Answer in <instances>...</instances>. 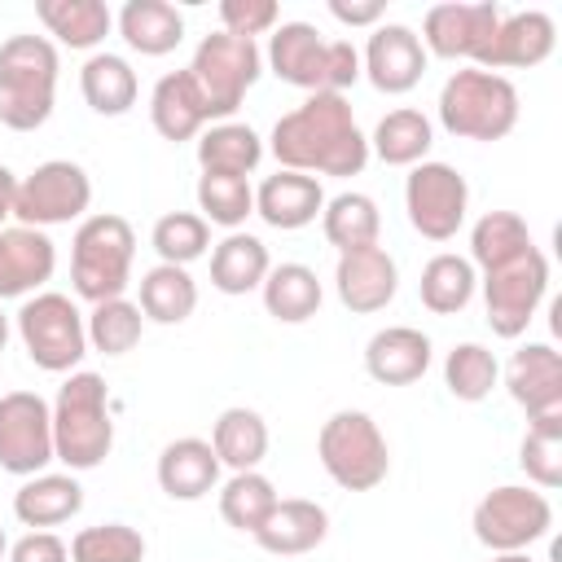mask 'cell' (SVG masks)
Wrapping results in <instances>:
<instances>
[{"instance_id": "obj_1", "label": "cell", "mask_w": 562, "mask_h": 562, "mask_svg": "<svg viewBox=\"0 0 562 562\" xmlns=\"http://www.w3.org/2000/svg\"><path fill=\"white\" fill-rule=\"evenodd\" d=\"M268 149L281 171L303 176H360L369 162V136L338 92H307L303 105L272 123Z\"/></svg>"}, {"instance_id": "obj_2", "label": "cell", "mask_w": 562, "mask_h": 562, "mask_svg": "<svg viewBox=\"0 0 562 562\" xmlns=\"http://www.w3.org/2000/svg\"><path fill=\"white\" fill-rule=\"evenodd\" d=\"M114 448L110 386L92 369H75L53 400V457L75 470H97Z\"/></svg>"}, {"instance_id": "obj_3", "label": "cell", "mask_w": 562, "mask_h": 562, "mask_svg": "<svg viewBox=\"0 0 562 562\" xmlns=\"http://www.w3.org/2000/svg\"><path fill=\"white\" fill-rule=\"evenodd\" d=\"M268 70L303 92H347L360 79V53L351 40H325L312 22H281L268 35Z\"/></svg>"}, {"instance_id": "obj_4", "label": "cell", "mask_w": 562, "mask_h": 562, "mask_svg": "<svg viewBox=\"0 0 562 562\" xmlns=\"http://www.w3.org/2000/svg\"><path fill=\"white\" fill-rule=\"evenodd\" d=\"M57 70L61 57L48 35H9L0 44V123L9 132H35L53 119Z\"/></svg>"}, {"instance_id": "obj_5", "label": "cell", "mask_w": 562, "mask_h": 562, "mask_svg": "<svg viewBox=\"0 0 562 562\" xmlns=\"http://www.w3.org/2000/svg\"><path fill=\"white\" fill-rule=\"evenodd\" d=\"M439 123L461 140H505L518 127V88L479 66L452 70L439 88Z\"/></svg>"}, {"instance_id": "obj_6", "label": "cell", "mask_w": 562, "mask_h": 562, "mask_svg": "<svg viewBox=\"0 0 562 562\" xmlns=\"http://www.w3.org/2000/svg\"><path fill=\"white\" fill-rule=\"evenodd\" d=\"M132 259H136V233L123 215H114V211L83 215L70 237L75 294L88 303L123 299V290L132 285Z\"/></svg>"}, {"instance_id": "obj_7", "label": "cell", "mask_w": 562, "mask_h": 562, "mask_svg": "<svg viewBox=\"0 0 562 562\" xmlns=\"http://www.w3.org/2000/svg\"><path fill=\"white\" fill-rule=\"evenodd\" d=\"M316 457L342 492H373L391 474V448L382 426L364 408H338L316 430Z\"/></svg>"}, {"instance_id": "obj_8", "label": "cell", "mask_w": 562, "mask_h": 562, "mask_svg": "<svg viewBox=\"0 0 562 562\" xmlns=\"http://www.w3.org/2000/svg\"><path fill=\"white\" fill-rule=\"evenodd\" d=\"M184 70L206 105V123L211 119L228 123L237 114V105L246 101V92L255 88V79L263 75V53L255 40L215 31V35H202V44L193 48V61Z\"/></svg>"}, {"instance_id": "obj_9", "label": "cell", "mask_w": 562, "mask_h": 562, "mask_svg": "<svg viewBox=\"0 0 562 562\" xmlns=\"http://www.w3.org/2000/svg\"><path fill=\"white\" fill-rule=\"evenodd\" d=\"M13 329L22 338V351L31 356L35 369L44 373H75V364L88 356V329H83V312L75 307L70 294L57 290H40L31 299H22Z\"/></svg>"}, {"instance_id": "obj_10", "label": "cell", "mask_w": 562, "mask_h": 562, "mask_svg": "<svg viewBox=\"0 0 562 562\" xmlns=\"http://www.w3.org/2000/svg\"><path fill=\"white\" fill-rule=\"evenodd\" d=\"M470 527H474V540L483 549H492V553H527L536 540L549 536L553 505H549V496L540 487L501 483L474 505Z\"/></svg>"}, {"instance_id": "obj_11", "label": "cell", "mask_w": 562, "mask_h": 562, "mask_svg": "<svg viewBox=\"0 0 562 562\" xmlns=\"http://www.w3.org/2000/svg\"><path fill=\"white\" fill-rule=\"evenodd\" d=\"M479 285H483V307H487L492 334L496 338H522L527 325L536 321L544 294H549V259L540 255V246H531L518 259L487 268Z\"/></svg>"}, {"instance_id": "obj_12", "label": "cell", "mask_w": 562, "mask_h": 562, "mask_svg": "<svg viewBox=\"0 0 562 562\" xmlns=\"http://www.w3.org/2000/svg\"><path fill=\"white\" fill-rule=\"evenodd\" d=\"M92 206V180L79 162L70 158H48L40 162L31 176L18 180L13 189V220L26 228H53V224H70L83 220V211Z\"/></svg>"}, {"instance_id": "obj_13", "label": "cell", "mask_w": 562, "mask_h": 562, "mask_svg": "<svg viewBox=\"0 0 562 562\" xmlns=\"http://www.w3.org/2000/svg\"><path fill=\"white\" fill-rule=\"evenodd\" d=\"M404 211H408L413 233H422L426 241H452L470 211V184L452 162L426 158V162L408 167Z\"/></svg>"}, {"instance_id": "obj_14", "label": "cell", "mask_w": 562, "mask_h": 562, "mask_svg": "<svg viewBox=\"0 0 562 562\" xmlns=\"http://www.w3.org/2000/svg\"><path fill=\"white\" fill-rule=\"evenodd\" d=\"M53 457V404L35 391L0 395V470L31 479L44 474Z\"/></svg>"}, {"instance_id": "obj_15", "label": "cell", "mask_w": 562, "mask_h": 562, "mask_svg": "<svg viewBox=\"0 0 562 562\" xmlns=\"http://www.w3.org/2000/svg\"><path fill=\"white\" fill-rule=\"evenodd\" d=\"M496 22H501V4L492 0H474V4H461V0H448V4H430L426 18H422V48L426 57H448V61H474L487 53L492 35H496Z\"/></svg>"}, {"instance_id": "obj_16", "label": "cell", "mask_w": 562, "mask_h": 562, "mask_svg": "<svg viewBox=\"0 0 562 562\" xmlns=\"http://www.w3.org/2000/svg\"><path fill=\"white\" fill-rule=\"evenodd\" d=\"M360 75L386 97L413 92L422 83V75H426V48H422L417 31L404 26V22L373 26V35H369V44L360 53Z\"/></svg>"}, {"instance_id": "obj_17", "label": "cell", "mask_w": 562, "mask_h": 562, "mask_svg": "<svg viewBox=\"0 0 562 562\" xmlns=\"http://www.w3.org/2000/svg\"><path fill=\"white\" fill-rule=\"evenodd\" d=\"M334 290L338 303L356 316H373L382 307H391L395 290H400V263L386 246H360L338 255L334 263Z\"/></svg>"}, {"instance_id": "obj_18", "label": "cell", "mask_w": 562, "mask_h": 562, "mask_svg": "<svg viewBox=\"0 0 562 562\" xmlns=\"http://www.w3.org/2000/svg\"><path fill=\"white\" fill-rule=\"evenodd\" d=\"M57 272V246L44 228L4 224L0 228V303L4 299H31L53 281Z\"/></svg>"}, {"instance_id": "obj_19", "label": "cell", "mask_w": 562, "mask_h": 562, "mask_svg": "<svg viewBox=\"0 0 562 562\" xmlns=\"http://www.w3.org/2000/svg\"><path fill=\"white\" fill-rule=\"evenodd\" d=\"M558 44V26L549 13L540 9H522V13H501L496 22V35L487 44V53L479 57V70H531L540 61H549Z\"/></svg>"}, {"instance_id": "obj_20", "label": "cell", "mask_w": 562, "mask_h": 562, "mask_svg": "<svg viewBox=\"0 0 562 562\" xmlns=\"http://www.w3.org/2000/svg\"><path fill=\"white\" fill-rule=\"evenodd\" d=\"M505 391L509 400L531 417H558L562 413V356L549 342H527L505 364Z\"/></svg>"}, {"instance_id": "obj_21", "label": "cell", "mask_w": 562, "mask_h": 562, "mask_svg": "<svg viewBox=\"0 0 562 562\" xmlns=\"http://www.w3.org/2000/svg\"><path fill=\"white\" fill-rule=\"evenodd\" d=\"M321 211H325V189H321L316 176L277 171V176H263V184L255 189V215L268 228H281V233L316 224Z\"/></svg>"}, {"instance_id": "obj_22", "label": "cell", "mask_w": 562, "mask_h": 562, "mask_svg": "<svg viewBox=\"0 0 562 562\" xmlns=\"http://www.w3.org/2000/svg\"><path fill=\"white\" fill-rule=\"evenodd\" d=\"M430 338L413 325H386L364 342V373L382 386H408L430 369Z\"/></svg>"}, {"instance_id": "obj_23", "label": "cell", "mask_w": 562, "mask_h": 562, "mask_svg": "<svg viewBox=\"0 0 562 562\" xmlns=\"http://www.w3.org/2000/svg\"><path fill=\"white\" fill-rule=\"evenodd\" d=\"M158 487L171 496V501H202L206 492L220 487V457L211 448V439H198V435H180L171 439L162 452H158Z\"/></svg>"}, {"instance_id": "obj_24", "label": "cell", "mask_w": 562, "mask_h": 562, "mask_svg": "<svg viewBox=\"0 0 562 562\" xmlns=\"http://www.w3.org/2000/svg\"><path fill=\"white\" fill-rule=\"evenodd\" d=\"M329 536V514L325 505L307 501V496H285L272 505V514L259 522L255 531V544L263 553H277V558H299V553H312L321 540Z\"/></svg>"}, {"instance_id": "obj_25", "label": "cell", "mask_w": 562, "mask_h": 562, "mask_svg": "<svg viewBox=\"0 0 562 562\" xmlns=\"http://www.w3.org/2000/svg\"><path fill=\"white\" fill-rule=\"evenodd\" d=\"M83 509V487L79 479L66 470V474H31L18 492H13V518L31 531H48V527H61L70 522L75 514Z\"/></svg>"}, {"instance_id": "obj_26", "label": "cell", "mask_w": 562, "mask_h": 562, "mask_svg": "<svg viewBox=\"0 0 562 562\" xmlns=\"http://www.w3.org/2000/svg\"><path fill=\"white\" fill-rule=\"evenodd\" d=\"M149 123L162 140H198L206 127V105L189 79V70H167L149 92Z\"/></svg>"}, {"instance_id": "obj_27", "label": "cell", "mask_w": 562, "mask_h": 562, "mask_svg": "<svg viewBox=\"0 0 562 562\" xmlns=\"http://www.w3.org/2000/svg\"><path fill=\"white\" fill-rule=\"evenodd\" d=\"M114 22L123 44L140 57H167L184 40V13L167 0H127Z\"/></svg>"}, {"instance_id": "obj_28", "label": "cell", "mask_w": 562, "mask_h": 562, "mask_svg": "<svg viewBox=\"0 0 562 562\" xmlns=\"http://www.w3.org/2000/svg\"><path fill=\"white\" fill-rule=\"evenodd\" d=\"M259 294H263L268 316L281 321V325H303L325 303V290H321L316 268L294 263V259L290 263H272L268 277H263V285H259Z\"/></svg>"}, {"instance_id": "obj_29", "label": "cell", "mask_w": 562, "mask_h": 562, "mask_svg": "<svg viewBox=\"0 0 562 562\" xmlns=\"http://www.w3.org/2000/svg\"><path fill=\"white\" fill-rule=\"evenodd\" d=\"M79 92L92 105V114L119 119V114H127L136 105L140 83H136V70H132L127 57H119V53H92L83 61V70H79Z\"/></svg>"}, {"instance_id": "obj_30", "label": "cell", "mask_w": 562, "mask_h": 562, "mask_svg": "<svg viewBox=\"0 0 562 562\" xmlns=\"http://www.w3.org/2000/svg\"><path fill=\"white\" fill-rule=\"evenodd\" d=\"M35 18L44 22V31L57 44L79 48V53L97 48L114 26L110 4H101V0H35Z\"/></svg>"}, {"instance_id": "obj_31", "label": "cell", "mask_w": 562, "mask_h": 562, "mask_svg": "<svg viewBox=\"0 0 562 562\" xmlns=\"http://www.w3.org/2000/svg\"><path fill=\"white\" fill-rule=\"evenodd\" d=\"M272 259H268V246L255 237V233H228L224 241H215L211 250V285L220 294H250L263 285Z\"/></svg>"}, {"instance_id": "obj_32", "label": "cell", "mask_w": 562, "mask_h": 562, "mask_svg": "<svg viewBox=\"0 0 562 562\" xmlns=\"http://www.w3.org/2000/svg\"><path fill=\"white\" fill-rule=\"evenodd\" d=\"M211 448L220 457V465H228L233 474L241 470H259V461L268 457V422L246 408V404H233L215 417L211 426Z\"/></svg>"}, {"instance_id": "obj_33", "label": "cell", "mask_w": 562, "mask_h": 562, "mask_svg": "<svg viewBox=\"0 0 562 562\" xmlns=\"http://www.w3.org/2000/svg\"><path fill=\"white\" fill-rule=\"evenodd\" d=\"M263 162V136L250 123H211L198 136V167L220 176H250Z\"/></svg>"}, {"instance_id": "obj_34", "label": "cell", "mask_w": 562, "mask_h": 562, "mask_svg": "<svg viewBox=\"0 0 562 562\" xmlns=\"http://www.w3.org/2000/svg\"><path fill=\"white\" fill-rule=\"evenodd\" d=\"M479 290V272L465 255H452V250H439L426 259L422 268V281H417V294H422V307H430L435 316H457L470 307Z\"/></svg>"}, {"instance_id": "obj_35", "label": "cell", "mask_w": 562, "mask_h": 562, "mask_svg": "<svg viewBox=\"0 0 562 562\" xmlns=\"http://www.w3.org/2000/svg\"><path fill=\"white\" fill-rule=\"evenodd\" d=\"M430 145H435L430 119L422 110H408V105L382 114L373 136H369V154H378L386 167H417V162H426Z\"/></svg>"}, {"instance_id": "obj_36", "label": "cell", "mask_w": 562, "mask_h": 562, "mask_svg": "<svg viewBox=\"0 0 562 562\" xmlns=\"http://www.w3.org/2000/svg\"><path fill=\"white\" fill-rule=\"evenodd\" d=\"M321 228H325V241L347 255V250H360V246H378V233H382V211L369 193H334L325 198V211H321Z\"/></svg>"}, {"instance_id": "obj_37", "label": "cell", "mask_w": 562, "mask_h": 562, "mask_svg": "<svg viewBox=\"0 0 562 562\" xmlns=\"http://www.w3.org/2000/svg\"><path fill=\"white\" fill-rule=\"evenodd\" d=\"M136 307L154 325H180L198 307V281L189 277V268L154 263L149 272H140V299H136Z\"/></svg>"}, {"instance_id": "obj_38", "label": "cell", "mask_w": 562, "mask_h": 562, "mask_svg": "<svg viewBox=\"0 0 562 562\" xmlns=\"http://www.w3.org/2000/svg\"><path fill=\"white\" fill-rule=\"evenodd\" d=\"M531 228L518 211H483L470 228V263L479 272L487 268H501L509 259H518L522 250H531Z\"/></svg>"}, {"instance_id": "obj_39", "label": "cell", "mask_w": 562, "mask_h": 562, "mask_svg": "<svg viewBox=\"0 0 562 562\" xmlns=\"http://www.w3.org/2000/svg\"><path fill=\"white\" fill-rule=\"evenodd\" d=\"M198 215L206 224H220V228L237 233L255 215V189H250V180L246 176L202 171L198 176Z\"/></svg>"}, {"instance_id": "obj_40", "label": "cell", "mask_w": 562, "mask_h": 562, "mask_svg": "<svg viewBox=\"0 0 562 562\" xmlns=\"http://www.w3.org/2000/svg\"><path fill=\"white\" fill-rule=\"evenodd\" d=\"M83 329H88V347L101 351V356H127L140 334H145V316L132 299H105V303H92V312L83 316Z\"/></svg>"}, {"instance_id": "obj_41", "label": "cell", "mask_w": 562, "mask_h": 562, "mask_svg": "<svg viewBox=\"0 0 562 562\" xmlns=\"http://www.w3.org/2000/svg\"><path fill=\"white\" fill-rule=\"evenodd\" d=\"M496 382H501V364L483 342H457L443 356V386L452 391V400L479 404L492 395Z\"/></svg>"}, {"instance_id": "obj_42", "label": "cell", "mask_w": 562, "mask_h": 562, "mask_svg": "<svg viewBox=\"0 0 562 562\" xmlns=\"http://www.w3.org/2000/svg\"><path fill=\"white\" fill-rule=\"evenodd\" d=\"M518 465L531 479V487L540 492L562 487V413L527 422V435L518 443Z\"/></svg>"}, {"instance_id": "obj_43", "label": "cell", "mask_w": 562, "mask_h": 562, "mask_svg": "<svg viewBox=\"0 0 562 562\" xmlns=\"http://www.w3.org/2000/svg\"><path fill=\"white\" fill-rule=\"evenodd\" d=\"M277 501H281V496H277V487H272L268 474H259V470H241V474H233V479L220 487V518H224L228 527L255 536L259 522L272 514Z\"/></svg>"}, {"instance_id": "obj_44", "label": "cell", "mask_w": 562, "mask_h": 562, "mask_svg": "<svg viewBox=\"0 0 562 562\" xmlns=\"http://www.w3.org/2000/svg\"><path fill=\"white\" fill-rule=\"evenodd\" d=\"M149 246L158 250V263L189 268L193 259H202L211 250V224L198 211H167L154 220Z\"/></svg>"}, {"instance_id": "obj_45", "label": "cell", "mask_w": 562, "mask_h": 562, "mask_svg": "<svg viewBox=\"0 0 562 562\" xmlns=\"http://www.w3.org/2000/svg\"><path fill=\"white\" fill-rule=\"evenodd\" d=\"M70 562H145V536L127 522H97L75 531Z\"/></svg>"}, {"instance_id": "obj_46", "label": "cell", "mask_w": 562, "mask_h": 562, "mask_svg": "<svg viewBox=\"0 0 562 562\" xmlns=\"http://www.w3.org/2000/svg\"><path fill=\"white\" fill-rule=\"evenodd\" d=\"M277 18H281V9L272 0H220V22L237 40H255V35L277 31Z\"/></svg>"}, {"instance_id": "obj_47", "label": "cell", "mask_w": 562, "mask_h": 562, "mask_svg": "<svg viewBox=\"0 0 562 562\" xmlns=\"http://www.w3.org/2000/svg\"><path fill=\"white\" fill-rule=\"evenodd\" d=\"M9 562H70V544L57 531H26L9 544Z\"/></svg>"}, {"instance_id": "obj_48", "label": "cell", "mask_w": 562, "mask_h": 562, "mask_svg": "<svg viewBox=\"0 0 562 562\" xmlns=\"http://www.w3.org/2000/svg\"><path fill=\"white\" fill-rule=\"evenodd\" d=\"M329 13L342 22V26H382L386 18V4L382 0H329Z\"/></svg>"}, {"instance_id": "obj_49", "label": "cell", "mask_w": 562, "mask_h": 562, "mask_svg": "<svg viewBox=\"0 0 562 562\" xmlns=\"http://www.w3.org/2000/svg\"><path fill=\"white\" fill-rule=\"evenodd\" d=\"M13 189H18V176L0 162V228H4V220L13 215Z\"/></svg>"}, {"instance_id": "obj_50", "label": "cell", "mask_w": 562, "mask_h": 562, "mask_svg": "<svg viewBox=\"0 0 562 562\" xmlns=\"http://www.w3.org/2000/svg\"><path fill=\"white\" fill-rule=\"evenodd\" d=\"M492 562H531L527 553H492Z\"/></svg>"}, {"instance_id": "obj_51", "label": "cell", "mask_w": 562, "mask_h": 562, "mask_svg": "<svg viewBox=\"0 0 562 562\" xmlns=\"http://www.w3.org/2000/svg\"><path fill=\"white\" fill-rule=\"evenodd\" d=\"M4 347H9V316L0 312V351H4Z\"/></svg>"}, {"instance_id": "obj_52", "label": "cell", "mask_w": 562, "mask_h": 562, "mask_svg": "<svg viewBox=\"0 0 562 562\" xmlns=\"http://www.w3.org/2000/svg\"><path fill=\"white\" fill-rule=\"evenodd\" d=\"M9 553V536H4V527H0V558Z\"/></svg>"}]
</instances>
